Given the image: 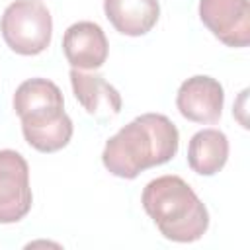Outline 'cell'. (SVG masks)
<instances>
[{"instance_id": "cell-1", "label": "cell", "mask_w": 250, "mask_h": 250, "mask_svg": "<svg viewBox=\"0 0 250 250\" xmlns=\"http://www.w3.org/2000/svg\"><path fill=\"white\" fill-rule=\"evenodd\" d=\"M178 146L180 133L166 115L143 113L105 143L102 162L109 174L133 180L141 172L172 160Z\"/></svg>"}, {"instance_id": "cell-2", "label": "cell", "mask_w": 250, "mask_h": 250, "mask_svg": "<svg viewBox=\"0 0 250 250\" xmlns=\"http://www.w3.org/2000/svg\"><path fill=\"white\" fill-rule=\"evenodd\" d=\"M141 203L168 240L195 242L209 229L207 207L180 176L166 174L150 180L143 189Z\"/></svg>"}, {"instance_id": "cell-3", "label": "cell", "mask_w": 250, "mask_h": 250, "mask_svg": "<svg viewBox=\"0 0 250 250\" xmlns=\"http://www.w3.org/2000/svg\"><path fill=\"white\" fill-rule=\"evenodd\" d=\"M14 109L21 119V133L39 152H57L72 137V121L64 111L61 88L47 78H29L14 94Z\"/></svg>"}, {"instance_id": "cell-4", "label": "cell", "mask_w": 250, "mask_h": 250, "mask_svg": "<svg viewBox=\"0 0 250 250\" xmlns=\"http://www.w3.org/2000/svg\"><path fill=\"white\" fill-rule=\"evenodd\" d=\"M0 31L14 53L39 55L51 43L53 18L39 0H14L2 14Z\"/></svg>"}, {"instance_id": "cell-5", "label": "cell", "mask_w": 250, "mask_h": 250, "mask_svg": "<svg viewBox=\"0 0 250 250\" xmlns=\"http://www.w3.org/2000/svg\"><path fill=\"white\" fill-rule=\"evenodd\" d=\"M33 203L27 160L12 148L0 150V223L21 221Z\"/></svg>"}, {"instance_id": "cell-6", "label": "cell", "mask_w": 250, "mask_h": 250, "mask_svg": "<svg viewBox=\"0 0 250 250\" xmlns=\"http://www.w3.org/2000/svg\"><path fill=\"white\" fill-rule=\"evenodd\" d=\"M203 25L227 47H248L250 2L248 0H199Z\"/></svg>"}, {"instance_id": "cell-7", "label": "cell", "mask_w": 250, "mask_h": 250, "mask_svg": "<svg viewBox=\"0 0 250 250\" xmlns=\"http://www.w3.org/2000/svg\"><path fill=\"white\" fill-rule=\"evenodd\" d=\"M225 90L219 80L197 74L182 82L176 105L178 111L193 123H215L223 113Z\"/></svg>"}, {"instance_id": "cell-8", "label": "cell", "mask_w": 250, "mask_h": 250, "mask_svg": "<svg viewBox=\"0 0 250 250\" xmlns=\"http://www.w3.org/2000/svg\"><path fill=\"white\" fill-rule=\"evenodd\" d=\"M62 51L72 68L94 70L107 59V37L94 21H76L62 35Z\"/></svg>"}, {"instance_id": "cell-9", "label": "cell", "mask_w": 250, "mask_h": 250, "mask_svg": "<svg viewBox=\"0 0 250 250\" xmlns=\"http://www.w3.org/2000/svg\"><path fill=\"white\" fill-rule=\"evenodd\" d=\"M70 84L78 104L86 109V113L104 121L121 111V94L113 88L104 76L88 74L84 70H70Z\"/></svg>"}, {"instance_id": "cell-10", "label": "cell", "mask_w": 250, "mask_h": 250, "mask_svg": "<svg viewBox=\"0 0 250 250\" xmlns=\"http://www.w3.org/2000/svg\"><path fill=\"white\" fill-rule=\"evenodd\" d=\"M104 12L119 33L139 37L156 25L160 4L158 0H104Z\"/></svg>"}, {"instance_id": "cell-11", "label": "cell", "mask_w": 250, "mask_h": 250, "mask_svg": "<svg viewBox=\"0 0 250 250\" xmlns=\"http://www.w3.org/2000/svg\"><path fill=\"white\" fill-rule=\"evenodd\" d=\"M229 139L219 129L197 131L188 145V164L199 176H213L227 164Z\"/></svg>"}]
</instances>
